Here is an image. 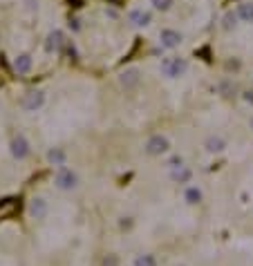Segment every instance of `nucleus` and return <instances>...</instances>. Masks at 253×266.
Returning <instances> with one entry per match:
<instances>
[{"mask_svg": "<svg viewBox=\"0 0 253 266\" xmlns=\"http://www.w3.org/2000/svg\"><path fill=\"white\" fill-rule=\"evenodd\" d=\"M186 61L179 59V56H168V59L161 61V74L166 76V79H177L186 72Z\"/></svg>", "mask_w": 253, "mask_h": 266, "instance_id": "f257e3e1", "label": "nucleus"}, {"mask_svg": "<svg viewBox=\"0 0 253 266\" xmlns=\"http://www.w3.org/2000/svg\"><path fill=\"white\" fill-rule=\"evenodd\" d=\"M9 150H12V157L18 159V161L27 159V157H30V152H32L30 141H27L25 134H16V137L12 139V143H9Z\"/></svg>", "mask_w": 253, "mask_h": 266, "instance_id": "f03ea898", "label": "nucleus"}, {"mask_svg": "<svg viewBox=\"0 0 253 266\" xmlns=\"http://www.w3.org/2000/svg\"><path fill=\"white\" fill-rule=\"evenodd\" d=\"M43 103H45V92L41 90H34V92H27L25 96H23V110L25 112H36V110L43 108Z\"/></svg>", "mask_w": 253, "mask_h": 266, "instance_id": "7ed1b4c3", "label": "nucleus"}, {"mask_svg": "<svg viewBox=\"0 0 253 266\" xmlns=\"http://www.w3.org/2000/svg\"><path fill=\"white\" fill-rule=\"evenodd\" d=\"M56 186H59L61 190H72V188L79 186V177H76V172L70 170V168H61V170L56 172Z\"/></svg>", "mask_w": 253, "mask_h": 266, "instance_id": "20e7f679", "label": "nucleus"}, {"mask_svg": "<svg viewBox=\"0 0 253 266\" xmlns=\"http://www.w3.org/2000/svg\"><path fill=\"white\" fill-rule=\"evenodd\" d=\"M168 148H170V143L164 134H155V137H150L146 143V152L152 154V157H159V154L168 152Z\"/></svg>", "mask_w": 253, "mask_h": 266, "instance_id": "39448f33", "label": "nucleus"}, {"mask_svg": "<svg viewBox=\"0 0 253 266\" xmlns=\"http://www.w3.org/2000/svg\"><path fill=\"white\" fill-rule=\"evenodd\" d=\"M119 83H121V88L132 90L137 83H139V70H137V67H130V70L121 72V76H119Z\"/></svg>", "mask_w": 253, "mask_h": 266, "instance_id": "423d86ee", "label": "nucleus"}, {"mask_svg": "<svg viewBox=\"0 0 253 266\" xmlns=\"http://www.w3.org/2000/svg\"><path fill=\"white\" fill-rule=\"evenodd\" d=\"M159 43L164 47H177L179 43H181V34L179 32H175V30H161V34H159Z\"/></svg>", "mask_w": 253, "mask_h": 266, "instance_id": "0eeeda50", "label": "nucleus"}, {"mask_svg": "<svg viewBox=\"0 0 253 266\" xmlns=\"http://www.w3.org/2000/svg\"><path fill=\"white\" fill-rule=\"evenodd\" d=\"M128 18H130V23L135 27H146L148 23L152 21L150 12H144V9H132V12L128 14Z\"/></svg>", "mask_w": 253, "mask_h": 266, "instance_id": "6e6552de", "label": "nucleus"}, {"mask_svg": "<svg viewBox=\"0 0 253 266\" xmlns=\"http://www.w3.org/2000/svg\"><path fill=\"white\" fill-rule=\"evenodd\" d=\"M63 47V32L61 30H54L47 34V43H45V50L47 52H59Z\"/></svg>", "mask_w": 253, "mask_h": 266, "instance_id": "1a4fd4ad", "label": "nucleus"}, {"mask_svg": "<svg viewBox=\"0 0 253 266\" xmlns=\"http://www.w3.org/2000/svg\"><path fill=\"white\" fill-rule=\"evenodd\" d=\"M30 215L34 217V219H43V217L47 215V201L43 199V197H36V199H32V204H30Z\"/></svg>", "mask_w": 253, "mask_h": 266, "instance_id": "9d476101", "label": "nucleus"}, {"mask_svg": "<svg viewBox=\"0 0 253 266\" xmlns=\"http://www.w3.org/2000/svg\"><path fill=\"white\" fill-rule=\"evenodd\" d=\"M32 65H34V61H32L30 54H18L16 61H14V70H16L18 74H27V72L32 70Z\"/></svg>", "mask_w": 253, "mask_h": 266, "instance_id": "9b49d317", "label": "nucleus"}, {"mask_svg": "<svg viewBox=\"0 0 253 266\" xmlns=\"http://www.w3.org/2000/svg\"><path fill=\"white\" fill-rule=\"evenodd\" d=\"M184 199H186V204H190V206L199 204V201H202V190H199L197 186H188L184 192Z\"/></svg>", "mask_w": 253, "mask_h": 266, "instance_id": "f8f14e48", "label": "nucleus"}, {"mask_svg": "<svg viewBox=\"0 0 253 266\" xmlns=\"http://www.w3.org/2000/svg\"><path fill=\"white\" fill-rule=\"evenodd\" d=\"M235 16H240L242 21H246V23H253V3H240Z\"/></svg>", "mask_w": 253, "mask_h": 266, "instance_id": "ddd939ff", "label": "nucleus"}, {"mask_svg": "<svg viewBox=\"0 0 253 266\" xmlns=\"http://www.w3.org/2000/svg\"><path fill=\"white\" fill-rule=\"evenodd\" d=\"M226 148V141L222 137H208L206 139V150L208 152H222Z\"/></svg>", "mask_w": 253, "mask_h": 266, "instance_id": "4468645a", "label": "nucleus"}, {"mask_svg": "<svg viewBox=\"0 0 253 266\" xmlns=\"http://www.w3.org/2000/svg\"><path fill=\"white\" fill-rule=\"evenodd\" d=\"M170 177H173V181H177V183H186V181L190 179V170H188L186 166L175 168V170H173V175H170Z\"/></svg>", "mask_w": 253, "mask_h": 266, "instance_id": "2eb2a0df", "label": "nucleus"}, {"mask_svg": "<svg viewBox=\"0 0 253 266\" xmlns=\"http://www.w3.org/2000/svg\"><path fill=\"white\" fill-rule=\"evenodd\" d=\"M47 159H50V163H54V166H61V168H63V163H65V152H63V150H50Z\"/></svg>", "mask_w": 253, "mask_h": 266, "instance_id": "dca6fc26", "label": "nucleus"}, {"mask_svg": "<svg viewBox=\"0 0 253 266\" xmlns=\"http://www.w3.org/2000/svg\"><path fill=\"white\" fill-rule=\"evenodd\" d=\"M135 266H157V262L152 255H139V257L135 259Z\"/></svg>", "mask_w": 253, "mask_h": 266, "instance_id": "f3484780", "label": "nucleus"}, {"mask_svg": "<svg viewBox=\"0 0 253 266\" xmlns=\"http://www.w3.org/2000/svg\"><path fill=\"white\" fill-rule=\"evenodd\" d=\"M170 5H173V0H152V7L159 9V12H166V9H170Z\"/></svg>", "mask_w": 253, "mask_h": 266, "instance_id": "a211bd4d", "label": "nucleus"}, {"mask_svg": "<svg viewBox=\"0 0 253 266\" xmlns=\"http://www.w3.org/2000/svg\"><path fill=\"white\" fill-rule=\"evenodd\" d=\"M235 21H237V16H235V14H226V16H224V27H226V30L235 27Z\"/></svg>", "mask_w": 253, "mask_h": 266, "instance_id": "6ab92c4d", "label": "nucleus"}, {"mask_svg": "<svg viewBox=\"0 0 253 266\" xmlns=\"http://www.w3.org/2000/svg\"><path fill=\"white\" fill-rule=\"evenodd\" d=\"M168 166H170V168H173V170H175V168H181V166H184V159H181V157H179V154H175V157H170V161H168Z\"/></svg>", "mask_w": 253, "mask_h": 266, "instance_id": "aec40b11", "label": "nucleus"}, {"mask_svg": "<svg viewBox=\"0 0 253 266\" xmlns=\"http://www.w3.org/2000/svg\"><path fill=\"white\" fill-rule=\"evenodd\" d=\"M101 266H119V259L114 257V255H108L106 259H103V264Z\"/></svg>", "mask_w": 253, "mask_h": 266, "instance_id": "412c9836", "label": "nucleus"}, {"mask_svg": "<svg viewBox=\"0 0 253 266\" xmlns=\"http://www.w3.org/2000/svg\"><path fill=\"white\" fill-rule=\"evenodd\" d=\"M25 3H27V9H30V12H36V9H38L36 0H25Z\"/></svg>", "mask_w": 253, "mask_h": 266, "instance_id": "4be33fe9", "label": "nucleus"}, {"mask_svg": "<svg viewBox=\"0 0 253 266\" xmlns=\"http://www.w3.org/2000/svg\"><path fill=\"white\" fill-rule=\"evenodd\" d=\"M70 30H74V32L81 30V27H79V21H76V18H72V21H70Z\"/></svg>", "mask_w": 253, "mask_h": 266, "instance_id": "5701e85b", "label": "nucleus"}, {"mask_svg": "<svg viewBox=\"0 0 253 266\" xmlns=\"http://www.w3.org/2000/svg\"><path fill=\"white\" fill-rule=\"evenodd\" d=\"M106 16L108 18H117V12H114V9H106Z\"/></svg>", "mask_w": 253, "mask_h": 266, "instance_id": "b1692460", "label": "nucleus"}, {"mask_svg": "<svg viewBox=\"0 0 253 266\" xmlns=\"http://www.w3.org/2000/svg\"><path fill=\"white\" fill-rule=\"evenodd\" d=\"M251 128H253V119H251Z\"/></svg>", "mask_w": 253, "mask_h": 266, "instance_id": "393cba45", "label": "nucleus"}]
</instances>
